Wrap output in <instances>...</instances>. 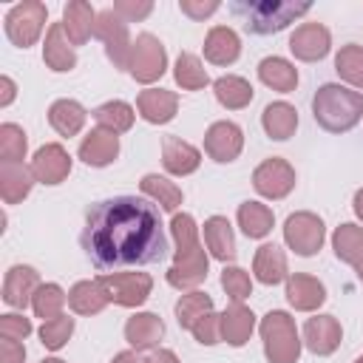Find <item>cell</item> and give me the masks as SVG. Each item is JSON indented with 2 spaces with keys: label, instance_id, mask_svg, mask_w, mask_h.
<instances>
[{
  "label": "cell",
  "instance_id": "obj_1",
  "mask_svg": "<svg viewBox=\"0 0 363 363\" xmlns=\"http://www.w3.org/2000/svg\"><path fill=\"white\" fill-rule=\"evenodd\" d=\"M79 244L102 272L153 264L167 252L159 207L142 196H113L91 204Z\"/></svg>",
  "mask_w": 363,
  "mask_h": 363
},
{
  "label": "cell",
  "instance_id": "obj_2",
  "mask_svg": "<svg viewBox=\"0 0 363 363\" xmlns=\"http://www.w3.org/2000/svg\"><path fill=\"white\" fill-rule=\"evenodd\" d=\"M312 116L329 133H346L363 119V94L326 82L312 96Z\"/></svg>",
  "mask_w": 363,
  "mask_h": 363
},
{
  "label": "cell",
  "instance_id": "obj_3",
  "mask_svg": "<svg viewBox=\"0 0 363 363\" xmlns=\"http://www.w3.org/2000/svg\"><path fill=\"white\" fill-rule=\"evenodd\" d=\"M312 6L309 3H284V0H241L233 3V14L241 17L244 28L252 34H275L284 31L289 23L303 17Z\"/></svg>",
  "mask_w": 363,
  "mask_h": 363
},
{
  "label": "cell",
  "instance_id": "obj_4",
  "mask_svg": "<svg viewBox=\"0 0 363 363\" xmlns=\"http://www.w3.org/2000/svg\"><path fill=\"white\" fill-rule=\"evenodd\" d=\"M264 354L269 363H298L301 357V337L295 329V318L284 309H269L258 323Z\"/></svg>",
  "mask_w": 363,
  "mask_h": 363
},
{
  "label": "cell",
  "instance_id": "obj_5",
  "mask_svg": "<svg viewBox=\"0 0 363 363\" xmlns=\"http://www.w3.org/2000/svg\"><path fill=\"white\" fill-rule=\"evenodd\" d=\"M45 20H48L45 3L23 0V3L11 6L9 14H6V37L17 48H28V45H34L40 40V34L45 28Z\"/></svg>",
  "mask_w": 363,
  "mask_h": 363
},
{
  "label": "cell",
  "instance_id": "obj_6",
  "mask_svg": "<svg viewBox=\"0 0 363 363\" xmlns=\"http://www.w3.org/2000/svg\"><path fill=\"white\" fill-rule=\"evenodd\" d=\"M94 37L102 40L108 60H111L119 71H125V68L130 65L133 43H130V37H128V23H125L113 9H102V11H96Z\"/></svg>",
  "mask_w": 363,
  "mask_h": 363
},
{
  "label": "cell",
  "instance_id": "obj_7",
  "mask_svg": "<svg viewBox=\"0 0 363 363\" xmlns=\"http://www.w3.org/2000/svg\"><path fill=\"white\" fill-rule=\"evenodd\" d=\"M167 68V51L162 45L159 37H153L150 31H142L136 40H133V51H130V77L142 85H150L156 82Z\"/></svg>",
  "mask_w": 363,
  "mask_h": 363
},
{
  "label": "cell",
  "instance_id": "obj_8",
  "mask_svg": "<svg viewBox=\"0 0 363 363\" xmlns=\"http://www.w3.org/2000/svg\"><path fill=\"white\" fill-rule=\"evenodd\" d=\"M284 241L292 252L298 255H315L323 241H326V227H323V218L309 213V210H298L292 213L286 221H284Z\"/></svg>",
  "mask_w": 363,
  "mask_h": 363
},
{
  "label": "cell",
  "instance_id": "obj_9",
  "mask_svg": "<svg viewBox=\"0 0 363 363\" xmlns=\"http://www.w3.org/2000/svg\"><path fill=\"white\" fill-rule=\"evenodd\" d=\"M96 281L105 289L108 301L119 306H142L153 289V278L147 272H113V275H99Z\"/></svg>",
  "mask_w": 363,
  "mask_h": 363
},
{
  "label": "cell",
  "instance_id": "obj_10",
  "mask_svg": "<svg viewBox=\"0 0 363 363\" xmlns=\"http://www.w3.org/2000/svg\"><path fill=\"white\" fill-rule=\"evenodd\" d=\"M252 187L264 199H272V201L275 199H286L292 193V187H295V167L281 156L264 159L252 170Z\"/></svg>",
  "mask_w": 363,
  "mask_h": 363
},
{
  "label": "cell",
  "instance_id": "obj_11",
  "mask_svg": "<svg viewBox=\"0 0 363 363\" xmlns=\"http://www.w3.org/2000/svg\"><path fill=\"white\" fill-rule=\"evenodd\" d=\"M244 150V133L235 122L230 119H221V122H213L204 133V153L213 159V162H235Z\"/></svg>",
  "mask_w": 363,
  "mask_h": 363
},
{
  "label": "cell",
  "instance_id": "obj_12",
  "mask_svg": "<svg viewBox=\"0 0 363 363\" xmlns=\"http://www.w3.org/2000/svg\"><path fill=\"white\" fill-rule=\"evenodd\" d=\"M329 48H332V34L323 23H301L289 37V51L301 62H318L329 54Z\"/></svg>",
  "mask_w": 363,
  "mask_h": 363
},
{
  "label": "cell",
  "instance_id": "obj_13",
  "mask_svg": "<svg viewBox=\"0 0 363 363\" xmlns=\"http://www.w3.org/2000/svg\"><path fill=\"white\" fill-rule=\"evenodd\" d=\"M31 173H34V179L40 184H60V182H65L68 173H71L68 150L62 145H57V142L43 145L34 153V159H31Z\"/></svg>",
  "mask_w": 363,
  "mask_h": 363
},
{
  "label": "cell",
  "instance_id": "obj_14",
  "mask_svg": "<svg viewBox=\"0 0 363 363\" xmlns=\"http://www.w3.org/2000/svg\"><path fill=\"white\" fill-rule=\"evenodd\" d=\"M340 337H343V329L335 315H315L303 323V343L318 357L332 354L340 346Z\"/></svg>",
  "mask_w": 363,
  "mask_h": 363
},
{
  "label": "cell",
  "instance_id": "obj_15",
  "mask_svg": "<svg viewBox=\"0 0 363 363\" xmlns=\"http://www.w3.org/2000/svg\"><path fill=\"white\" fill-rule=\"evenodd\" d=\"M37 289H40V275L34 267H28V264L9 267L6 281H3V301L11 309H26Z\"/></svg>",
  "mask_w": 363,
  "mask_h": 363
},
{
  "label": "cell",
  "instance_id": "obj_16",
  "mask_svg": "<svg viewBox=\"0 0 363 363\" xmlns=\"http://www.w3.org/2000/svg\"><path fill=\"white\" fill-rule=\"evenodd\" d=\"M77 153L88 167H105L119 156V133L108 128H94L91 133L82 136Z\"/></svg>",
  "mask_w": 363,
  "mask_h": 363
},
{
  "label": "cell",
  "instance_id": "obj_17",
  "mask_svg": "<svg viewBox=\"0 0 363 363\" xmlns=\"http://www.w3.org/2000/svg\"><path fill=\"white\" fill-rule=\"evenodd\" d=\"M162 164L170 176H190L201 164V150L182 136H164L162 139Z\"/></svg>",
  "mask_w": 363,
  "mask_h": 363
},
{
  "label": "cell",
  "instance_id": "obj_18",
  "mask_svg": "<svg viewBox=\"0 0 363 363\" xmlns=\"http://www.w3.org/2000/svg\"><path fill=\"white\" fill-rule=\"evenodd\" d=\"M207 267H210V261H207V252L201 247V250H196L190 255H176L164 278H167V284L173 289H196L199 284H204Z\"/></svg>",
  "mask_w": 363,
  "mask_h": 363
},
{
  "label": "cell",
  "instance_id": "obj_19",
  "mask_svg": "<svg viewBox=\"0 0 363 363\" xmlns=\"http://www.w3.org/2000/svg\"><path fill=\"white\" fill-rule=\"evenodd\" d=\"M136 111L150 125H167L179 111V96L167 88H147L136 96Z\"/></svg>",
  "mask_w": 363,
  "mask_h": 363
},
{
  "label": "cell",
  "instance_id": "obj_20",
  "mask_svg": "<svg viewBox=\"0 0 363 363\" xmlns=\"http://www.w3.org/2000/svg\"><path fill=\"white\" fill-rule=\"evenodd\" d=\"M286 301L298 312H315L326 301V286L306 272H292L286 278Z\"/></svg>",
  "mask_w": 363,
  "mask_h": 363
},
{
  "label": "cell",
  "instance_id": "obj_21",
  "mask_svg": "<svg viewBox=\"0 0 363 363\" xmlns=\"http://www.w3.org/2000/svg\"><path fill=\"white\" fill-rule=\"evenodd\" d=\"M164 337V323L156 312H136L133 318H128L125 323V340L136 349V352H145V349H156L159 340Z\"/></svg>",
  "mask_w": 363,
  "mask_h": 363
},
{
  "label": "cell",
  "instance_id": "obj_22",
  "mask_svg": "<svg viewBox=\"0 0 363 363\" xmlns=\"http://www.w3.org/2000/svg\"><path fill=\"white\" fill-rule=\"evenodd\" d=\"M43 62L62 74V71H71L77 65V51L71 45V40L65 37V28L62 23H51L48 26V34H45V43H43Z\"/></svg>",
  "mask_w": 363,
  "mask_h": 363
},
{
  "label": "cell",
  "instance_id": "obj_23",
  "mask_svg": "<svg viewBox=\"0 0 363 363\" xmlns=\"http://www.w3.org/2000/svg\"><path fill=\"white\" fill-rule=\"evenodd\" d=\"M94 26H96V11L91 3H85V0H68L65 3L62 28H65V37L71 40V45H82L94 34Z\"/></svg>",
  "mask_w": 363,
  "mask_h": 363
},
{
  "label": "cell",
  "instance_id": "obj_24",
  "mask_svg": "<svg viewBox=\"0 0 363 363\" xmlns=\"http://www.w3.org/2000/svg\"><path fill=\"white\" fill-rule=\"evenodd\" d=\"M241 54V40L230 26H213L204 37V57L213 65H233Z\"/></svg>",
  "mask_w": 363,
  "mask_h": 363
},
{
  "label": "cell",
  "instance_id": "obj_25",
  "mask_svg": "<svg viewBox=\"0 0 363 363\" xmlns=\"http://www.w3.org/2000/svg\"><path fill=\"white\" fill-rule=\"evenodd\" d=\"M252 272L261 284L267 286H275L281 281L289 278V269H286V255L278 244H261L255 250V258H252Z\"/></svg>",
  "mask_w": 363,
  "mask_h": 363
},
{
  "label": "cell",
  "instance_id": "obj_26",
  "mask_svg": "<svg viewBox=\"0 0 363 363\" xmlns=\"http://www.w3.org/2000/svg\"><path fill=\"white\" fill-rule=\"evenodd\" d=\"M255 329V315L244 303H230L221 312V340L230 346H244Z\"/></svg>",
  "mask_w": 363,
  "mask_h": 363
},
{
  "label": "cell",
  "instance_id": "obj_27",
  "mask_svg": "<svg viewBox=\"0 0 363 363\" xmlns=\"http://www.w3.org/2000/svg\"><path fill=\"white\" fill-rule=\"evenodd\" d=\"M204 247L210 250L213 258L224 261V267H227V261L235 258V235L224 216H210L204 221Z\"/></svg>",
  "mask_w": 363,
  "mask_h": 363
},
{
  "label": "cell",
  "instance_id": "obj_28",
  "mask_svg": "<svg viewBox=\"0 0 363 363\" xmlns=\"http://www.w3.org/2000/svg\"><path fill=\"white\" fill-rule=\"evenodd\" d=\"M213 94H216L218 105L227 108V111H241V108H247V105L252 102V96H255L252 85H250L244 77H238V74H224V77H218V79L213 82Z\"/></svg>",
  "mask_w": 363,
  "mask_h": 363
},
{
  "label": "cell",
  "instance_id": "obj_29",
  "mask_svg": "<svg viewBox=\"0 0 363 363\" xmlns=\"http://www.w3.org/2000/svg\"><path fill=\"white\" fill-rule=\"evenodd\" d=\"M258 79L272 91L289 94L298 85V68L284 57H264L258 62Z\"/></svg>",
  "mask_w": 363,
  "mask_h": 363
},
{
  "label": "cell",
  "instance_id": "obj_30",
  "mask_svg": "<svg viewBox=\"0 0 363 363\" xmlns=\"http://www.w3.org/2000/svg\"><path fill=\"white\" fill-rule=\"evenodd\" d=\"M85 119H88V111H85L77 99H57V102H51V108H48V122H51V128H54L60 136H68V139L82 130Z\"/></svg>",
  "mask_w": 363,
  "mask_h": 363
},
{
  "label": "cell",
  "instance_id": "obj_31",
  "mask_svg": "<svg viewBox=\"0 0 363 363\" xmlns=\"http://www.w3.org/2000/svg\"><path fill=\"white\" fill-rule=\"evenodd\" d=\"M34 173L31 167H26L23 162L20 164H0V196L6 204H17L23 201L31 187H34Z\"/></svg>",
  "mask_w": 363,
  "mask_h": 363
},
{
  "label": "cell",
  "instance_id": "obj_32",
  "mask_svg": "<svg viewBox=\"0 0 363 363\" xmlns=\"http://www.w3.org/2000/svg\"><path fill=\"white\" fill-rule=\"evenodd\" d=\"M261 125H264V130H267L269 139L284 142L298 128V111L289 102H269L264 108V113H261Z\"/></svg>",
  "mask_w": 363,
  "mask_h": 363
},
{
  "label": "cell",
  "instance_id": "obj_33",
  "mask_svg": "<svg viewBox=\"0 0 363 363\" xmlns=\"http://www.w3.org/2000/svg\"><path fill=\"white\" fill-rule=\"evenodd\" d=\"M235 218H238V227L247 238H264V235H269V230L275 224L272 210L261 201H241Z\"/></svg>",
  "mask_w": 363,
  "mask_h": 363
},
{
  "label": "cell",
  "instance_id": "obj_34",
  "mask_svg": "<svg viewBox=\"0 0 363 363\" xmlns=\"http://www.w3.org/2000/svg\"><path fill=\"white\" fill-rule=\"evenodd\" d=\"M139 187H142V193H145L150 201H156V204H159L162 210H167V213H176L179 204H182V199H184L182 187H179L176 182L159 176V173H147V176H142Z\"/></svg>",
  "mask_w": 363,
  "mask_h": 363
},
{
  "label": "cell",
  "instance_id": "obj_35",
  "mask_svg": "<svg viewBox=\"0 0 363 363\" xmlns=\"http://www.w3.org/2000/svg\"><path fill=\"white\" fill-rule=\"evenodd\" d=\"M108 295L99 286V281H77L68 292V306L77 315H99L108 306Z\"/></svg>",
  "mask_w": 363,
  "mask_h": 363
},
{
  "label": "cell",
  "instance_id": "obj_36",
  "mask_svg": "<svg viewBox=\"0 0 363 363\" xmlns=\"http://www.w3.org/2000/svg\"><path fill=\"white\" fill-rule=\"evenodd\" d=\"M332 250L335 255L343 261V264H352L357 267L363 261V227L357 224H340L335 233H332Z\"/></svg>",
  "mask_w": 363,
  "mask_h": 363
},
{
  "label": "cell",
  "instance_id": "obj_37",
  "mask_svg": "<svg viewBox=\"0 0 363 363\" xmlns=\"http://www.w3.org/2000/svg\"><path fill=\"white\" fill-rule=\"evenodd\" d=\"M94 119H96L99 128H108L113 133H125V130L133 128L136 113H133V108L128 102L111 99V102H102L99 108H94Z\"/></svg>",
  "mask_w": 363,
  "mask_h": 363
},
{
  "label": "cell",
  "instance_id": "obj_38",
  "mask_svg": "<svg viewBox=\"0 0 363 363\" xmlns=\"http://www.w3.org/2000/svg\"><path fill=\"white\" fill-rule=\"evenodd\" d=\"M213 312V298L207 292H199V289H190L187 295H182L176 301V320L182 329H193L204 315Z\"/></svg>",
  "mask_w": 363,
  "mask_h": 363
},
{
  "label": "cell",
  "instance_id": "obj_39",
  "mask_svg": "<svg viewBox=\"0 0 363 363\" xmlns=\"http://www.w3.org/2000/svg\"><path fill=\"white\" fill-rule=\"evenodd\" d=\"M68 303V295L60 284H40V289L34 292L31 298V309L37 318L43 320H51V318H60L62 315V306Z\"/></svg>",
  "mask_w": 363,
  "mask_h": 363
},
{
  "label": "cell",
  "instance_id": "obj_40",
  "mask_svg": "<svg viewBox=\"0 0 363 363\" xmlns=\"http://www.w3.org/2000/svg\"><path fill=\"white\" fill-rule=\"evenodd\" d=\"M26 130L14 122H3L0 125V164H20L26 159Z\"/></svg>",
  "mask_w": 363,
  "mask_h": 363
},
{
  "label": "cell",
  "instance_id": "obj_41",
  "mask_svg": "<svg viewBox=\"0 0 363 363\" xmlns=\"http://www.w3.org/2000/svg\"><path fill=\"white\" fill-rule=\"evenodd\" d=\"M335 71L343 82L363 88V45H354V43L343 45L335 54Z\"/></svg>",
  "mask_w": 363,
  "mask_h": 363
},
{
  "label": "cell",
  "instance_id": "obj_42",
  "mask_svg": "<svg viewBox=\"0 0 363 363\" xmlns=\"http://www.w3.org/2000/svg\"><path fill=\"white\" fill-rule=\"evenodd\" d=\"M173 77H176V82H179L184 91H199V88H204V85L210 82L207 68H204L201 60H199L196 54H190V51L179 54L176 68H173Z\"/></svg>",
  "mask_w": 363,
  "mask_h": 363
},
{
  "label": "cell",
  "instance_id": "obj_43",
  "mask_svg": "<svg viewBox=\"0 0 363 363\" xmlns=\"http://www.w3.org/2000/svg\"><path fill=\"white\" fill-rule=\"evenodd\" d=\"M170 233H173V241H176V255H187V252L201 250L199 227H196V221H193L190 213H173Z\"/></svg>",
  "mask_w": 363,
  "mask_h": 363
},
{
  "label": "cell",
  "instance_id": "obj_44",
  "mask_svg": "<svg viewBox=\"0 0 363 363\" xmlns=\"http://www.w3.org/2000/svg\"><path fill=\"white\" fill-rule=\"evenodd\" d=\"M74 335V318L68 315H60V318H51V320H43L40 326V343L51 352L62 349Z\"/></svg>",
  "mask_w": 363,
  "mask_h": 363
},
{
  "label": "cell",
  "instance_id": "obj_45",
  "mask_svg": "<svg viewBox=\"0 0 363 363\" xmlns=\"http://www.w3.org/2000/svg\"><path fill=\"white\" fill-rule=\"evenodd\" d=\"M221 286H224V292H227V298H230L233 303H241L244 298L252 295V281H250V275H247L241 267H233V264L221 269Z\"/></svg>",
  "mask_w": 363,
  "mask_h": 363
},
{
  "label": "cell",
  "instance_id": "obj_46",
  "mask_svg": "<svg viewBox=\"0 0 363 363\" xmlns=\"http://www.w3.org/2000/svg\"><path fill=\"white\" fill-rule=\"evenodd\" d=\"M28 335H31V320H28L26 315H17V312L0 315V337H3V340H17V343H23Z\"/></svg>",
  "mask_w": 363,
  "mask_h": 363
},
{
  "label": "cell",
  "instance_id": "obj_47",
  "mask_svg": "<svg viewBox=\"0 0 363 363\" xmlns=\"http://www.w3.org/2000/svg\"><path fill=\"white\" fill-rule=\"evenodd\" d=\"M190 332H193V337H196L201 346H216V343L221 340V315H216V312L204 315Z\"/></svg>",
  "mask_w": 363,
  "mask_h": 363
},
{
  "label": "cell",
  "instance_id": "obj_48",
  "mask_svg": "<svg viewBox=\"0 0 363 363\" xmlns=\"http://www.w3.org/2000/svg\"><path fill=\"white\" fill-rule=\"evenodd\" d=\"M113 11L125 20V23H139V20H145L150 11H153V3L150 0H116L113 3Z\"/></svg>",
  "mask_w": 363,
  "mask_h": 363
},
{
  "label": "cell",
  "instance_id": "obj_49",
  "mask_svg": "<svg viewBox=\"0 0 363 363\" xmlns=\"http://www.w3.org/2000/svg\"><path fill=\"white\" fill-rule=\"evenodd\" d=\"M221 9L218 0H179V11L187 14L190 20H204Z\"/></svg>",
  "mask_w": 363,
  "mask_h": 363
},
{
  "label": "cell",
  "instance_id": "obj_50",
  "mask_svg": "<svg viewBox=\"0 0 363 363\" xmlns=\"http://www.w3.org/2000/svg\"><path fill=\"white\" fill-rule=\"evenodd\" d=\"M26 346L17 340H0V363H23Z\"/></svg>",
  "mask_w": 363,
  "mask_h": 363
},
{
  "label": "cell",
  "instance_id": "obj_51",
  "mask_svg": "<svg viewBox=\"0 0 363 363\" xmlns=\"http://www.w3.org/2000/svg\"><path fill=\"white\" fill-rule=\"evenodd\" d=\"M14 82H11V77H0V108H6V105H11V99H14Z\"/></svg>",
  "mask_w": 363,
  "mask_h": 363
},
{
  "label": "cell",
  "instance_id": "obj_52",
  "mask_svg": "<svg viewBox=\"0 0 363 363\" xmlns=\"http://www.w3.org/2000/svg\"><path fill=\"white\" fill-rule=\"evenodd\" d=\"M145 363H179V357L170 349H156V352H150V357Z\"/></svg>",
  "mask_w": 363,
  "mask_h": 363
},
{
  "label": "cell",
  "instance_id": "obj_53",
  "mask_svg": "<svg viewBox=\"0 0 363 363\" xmlns=\"http://www.w3.org/2000/svg\"><path fill=\"white\" fill-rule=\"evenodd\" d=\"M111 363H145V360L136 354V349H128V352L113 354V360H111Z\"/></svg>",
  "mask_w": 363,
  "mask_h": 363
},
{
  "label": "cell",
  "instance_id": "obj_54",
  "mask_svg": "<svg viewBox=\"0 0 363 363\" xmlns=\"http://www.w3.org/2000/svg\"><path fill=\"white\" fill-rule=\"evenodd\" d=\"M352 204H354V216L363 221V187L354 193V201H352Z\"/></svg>",
  "mask_w": 363,
  "mask_h": 363
},
{
  "label": "cell",
  "instance_id": "obj_55",
  "mask_svg": "<svg viewBox=\"0 0 363 363\" xmlns=\"http://www.w3.org/2000/svg\"><path fill=\"white\" fill-rule=\"evenodd\" d=\"M40 363H65V360H60V357H43Z\"/></svg>",
  "mask_w": 363,
  "mask_h": 363
},
{
  "label": "cell",
  "instance_id": "obj_56",
  "mask_svg": "<svg viewBox=\"0 0 363 363\" xmlns=\"http://www.w3.org/2000/svg\"><path fill=\"white\" fill-rule=\"evenodd\" d=\"M354 269H357V278H360V284H363V261H360V264H357Z\"/></svg>",
  "mask_w": 363,
  "mask_h": 363
},
{
  "label": "cell",
  "instance_id": "obj_57",
  "mask_svg": "<svg viewBox=\"0 0 363 363\" xmlns=\"http://www.w3.org/2000/svg\"><path fill=\"white\" fill-rule=\"evenodd\" d=\"M354 363H363V354H357V357H354Z\"/></svg>",
  "mask_w": 363,
  "mask_h": 363
}]
</instances>
